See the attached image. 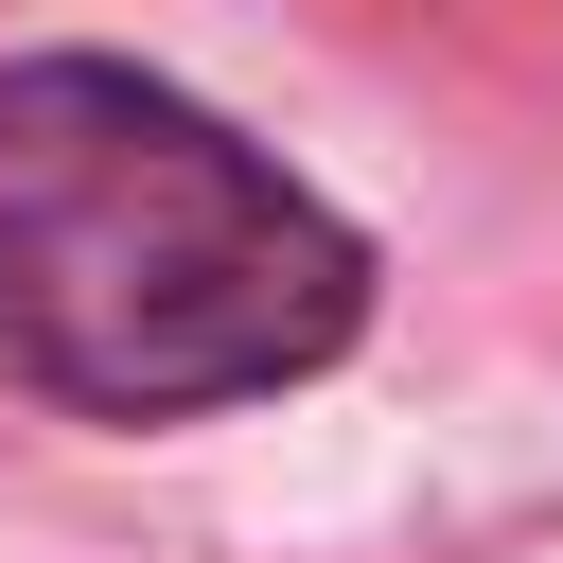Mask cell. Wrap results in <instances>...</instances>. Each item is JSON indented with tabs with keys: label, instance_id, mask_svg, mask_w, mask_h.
Listing matches in <instances>:
<instances>
[{
	"label": "cell",
	"instance_id": "cell-1",
	"mask_svg": "<svg viewBox=\"0 0 563 563\" xmlns=\"http://www.w3.org/2000/svg\"><path fill=\"white\" fill-rule=\"evenodd\" d=\"M369 334V246L194 88L0 53V387L70 422H211Z\"/></svg>",
	"mask_w": 563,
	"mask_h": 563
}]
</instances>
